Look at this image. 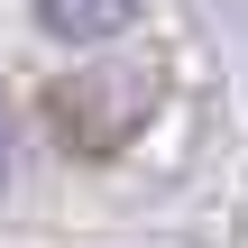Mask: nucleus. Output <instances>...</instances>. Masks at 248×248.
Wrapping results in <instances>:
<instances>
[{
  "mask_svg": "<svg viewBox=\"0 0 248 248\" xmlns=\"http://www.w3.org/2000/svg\"><path fill=\"white\" fill-rule=\"evenodd\" d=\"M0 175H9V120H0Z\"/></svg>",
  "mask_w": 248,
  "mask_h": 248,
  "instance_id": "2",
  "label": "nucleus"
},
{
  "mask_svg": "<svg viewBox=\"0 0 248 248\" xmlns=\"http://www.w3.org/2000/svg\"><path fill=\"white\" fill-rule=\"evenodd\" d=\"M147 0H37V28L46 37H74V46H101V37H129Z\"/></svg>",
  "mask_w": 248,
  "mask_h": 248,
  "instance_id": "1",
  "label": "nucleus"
}]
</instances>
